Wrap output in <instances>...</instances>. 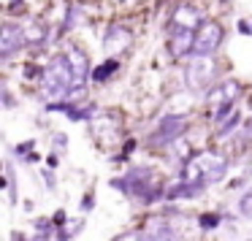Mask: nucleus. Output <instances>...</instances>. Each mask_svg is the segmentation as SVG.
<instances>
[{
  "mask_svg": "<svg viewBox=\"0 0 252 241\" xmlns=\"http://www.w3.org/2000/svg\"><path fill=\"white\" fill-rule=\"evenodd\" d=\"M130 44H133V28L130 25H125V22L117 19V22H111L109 28H106L103 49H106V55H109L111 60H120V57L130 49Z\"/></svg>",
  "mask_w": 252,
  "mask_h": 241,
  "instance_id": "1a4fd4ad",
  "label": "nucleus"
},
{
  "mask_svg": "<svg viewBox=\"0 0 252 241\" xmlns=\"http://www.w3.org/2000/svg\"><path fill=\"white\" fill-rule=\"evenodd\" d=\"M11 241H28V239H25V236L19 233V230H14V233H11Z\"/></svg>",
  "mask_w": 252,
  "mask_h": 241,
  "instance_id": "4be33fe9",
  "label": "nucleus"
},
{
  "mask_svg": "<svg viewBox=\"0 0 252 241\" xmlns=\"http://www.w3.org/2000/svg\"><path fill=\"white\" fill-rule=\"evenodd\" d=\"M63 149H68V138L63 136V133H57V136H55V154L63 152Z\"/></svg>",
  "mask_w": 252,
  "mask_h": 241,
  "instance_id": "aec40b11",
  "label": "nucleus"
},
{
  "mask_svg": "<svg viewBox=\"0 0 252 241\" xmlns=\"http://www.w3.org/2000/svg\"><path fill=\"white\" fill-rule=\"evenodd\" d=\"M225 41V28L217 19H206L195 33V44H192L190 57H217L220 46Z\"/></svg>",
  "mask_w": 252,
  "mask_h": 241,
  "instance_id": "6e6552de",
  "label": "nucleus"
},
{
  "mask_svg": "<svg viewBox=\"0 0 252 241\" xmlns=\"http://www.w3.org/2000/svg\"><path fill=\"white\" fill-rule=\"evenodd\" d=\"M114 241H147V236L141 233V228H138V230H127V233H120Z\"/></svg>",
  "mask_w": 252,
  "mask_h": 241,
  "instance_id": "a211bd4d",
  "label": "nucleus"
},
{
  "mask_svg": "<svg viewBox=\"0 0 252 241\" xmlns=\"http://www.w3.org/2000/svg\"><path fill=\"white\" fill-rule=\"evenodd\" d=\"M117 71H120V60H111V57H109V60L100 62V65L93 71V82L95 84H106L109 79H114Z\"/></svg>",
  "mask_w": 252,
  "mask_h": 241,
  "instance_id": "2eb2a0df",
  "label": "nucleus"
},
{
  "mask_svg": "<svg viewBox=\"0 0 252 241\" xmlns=\"http://www.w3.org/2000/svg\"><path fill=\"white\" fill-rule=\"evenodd\" d=\"M187 130H190L187 114H165V117H160L158 125H155L152 136H149V147L168 149V147H174L176 141H182Z\"/></svg>",
  "mask_w": 252,
  "mask_h": 241,
  "instance_id": "423d86ee",
  "label": "nucleus"
},
{
  "mask_svg": "<svg viewBox=\"0 0 252 241\" xmlns=\"http://www.w3.org/2000/svg\"><path fill=\"white\" fill-rule=\"evenodd\" d=\"M93 209H95V192H87L82 198V211H93Z\"/></svg>",
  "mask_w": 252,
  "mask_h": 241,
  "instance_id": "6ab92c4d",
  "label": "nucleus"
},
{
  "mask_svg": "<svg viewBox=\"0 0 252 241\" xmlns=\"http://www.w3.org/2000/svg\"><path fill=\"white\" fill-rule=\"evenodd\" d=\"M111 187H117L120 192H125L127 198L133 201H141V203H155L160 198H165V187L163 181L158 179L152 168L147 165H138V168H130L122 179H111Z\"/></svg>",
  "mask_w": 252,
  "mask_h": 241,
  "instance_id": "f03ea898",
  "label": "nucleus"
},
{
  "mask_svg": "<svg viewBox=\"0 0 252 241\" xmlns=\"http://www.w3.org/2000/svg\"><path fill=\"white\" fill-rule=\"evenodd\" d=\"M63 55H65L68 65H71L73 76H76V90H82L87 84V79H93V71H90V57L82 46L76 44H63Z\"/></svg>",
  "mask_w": 252,
  "mask_h": 241,
  "instance_id": "9b49d317",
  "label": "nucleus"
},
{
  "mask_svg": "<svg viewBox=\"0 0 252 241\" xmlns=\"http://www.w3.org/2000/svg\"><path fill=\"white\" fill-rule=\"evenodd\" d=\"M220 65L214 57H190L185 65V87L190 92H209L220 82Z\"/></svg>",
  "mask_w": 252,
  "mask_h": 241,
  "instance_id": "39448f33",
  "label": "nucleus"
},
{
  "mask_svg": "<svg viewBox=\"0 0 252 241\" xmlns=\"http://www.w3.org/2000/svg\"><path fill=\"white\" fill-rule=\"evenodd\" d=\"M14 103H17V100L11 98V92H8V87H6V90H3V106H6V109H11Z\"/></svg>",
  "mask_w": 252,
  "mask_h": 241,
  "instance_id": "412c9836",
  "label": "nucleus"
},
{
  "mask_svg": "<svg viewBox=\"0 0 252 241\" xmlns=\"http://www.w3.org/2000/svg\"><path fill=\"white\" fill-rule=\"evenodd\" d=\"M206 14H203V8L198 6V3H192V0H185V3H179V6H174V11H171V19H168V35H176V33H198V28H201L203 22H206Z\"/></svg>",
  "mask_w": 252,
  "mask_h": 241,
  "instance_id": "0eeeda50",
  "label": "nucleus"
},
{
  "mask_svg": "<svg viewBox=\"0 0 252 241\" xmlns=\"http://www.w3.org/2000/svg\"><path fill=\"white\" fill-rule=\"evenodd\" d=\"M22 49H25L22 25L14 22V19H6L3 28H0V57H3V62H8L11 57H17Z\"/></svg>",
  "mask_w": 252,
  "mask_h": 241,
  "instance_id": "9d476101",
  "label": "nucleus"
},
{
  "mask_svg": "<svg viewBox=\"0 0 252 241\" xmlns=\"http://www.w3.org/2000/svg\"><path fill=\"white\" fill-rule=\"evenodd\" d=\"M90 127H93V136L98 138V141L114 144V141H120V136H122V120H120V114H114V111H111V114L93 117Z\"/></svg>",
  "mask_w": 252,
  "mask_h": 241,
  "instance_id": "f8f14e48",
  "label": "nucleus"
},
{
  "mask_svg": "<svg viewBox=\"0 0 252 241\" xmlns=\"http://www.w3.org/2000/svg\"><path fill=\"white\" fill-rule=\"evenodd\" d=\"M198 225H201L203 230H214L220 225V214L217 211H203L198 214Z\"/></svg>",
  "mask_w": 252,
  "mask_h": 241,
  "instance_id": "f3484780",
  "label": "nucleus"
},
{
  "mask_svg": "<svg viewBox=\"0 0 252 241\" xmlns=\"http://www.w3.org/2000/svg\"><path fill=\"white\" fill-rule=\"evenodd\" d=\"M141 233L147 236V241H174V225L163 217H152L144 222Z\"/></svg>",
  "mask_w": 252,
  "mask_h": 241,
  "instance_id": "4468645a",
  "label": "nucleus"
},
{
  "mask_svg": "<svg viewBox=\"0 0 252 241\" xmlns=\"http://www.w3.org/2000/svg\"><path fill=\"white\" fill-rule=\"evenodd\" d=\"M41 92L49 100H65V98H73V95L79 92L76 76H73V71H71V65H68L63 52H57V55L44 65V73H41Z\"/></svg>",
  "mask_w": 252,
  "mask_h": 241,
  "instance_id": "7ed1b4c3",
  "label": "nucleus"
},
{
  "mask_svg": "<svg viewBox=\"0 0 252 241\" xmlns=\"http://www.w3.org/2000/svg\"><path fill=\"white\" fill-rule=\"evenodd\" d=\"M228 168H230V160L222 152H217V149H201V152H192L190 157L182 160L179 181L192 184L203 192V187L222 181L228 176Z\"/></svg>",
  "mask_w": 252,
  "mask_h": 241,
  "instance_id": "f257e3e1",
  "label": "nucleus"
},
{
  "mask_svg": "<svg viewBox=\"0 0 252 241\" xmlns=\"http://www.w3.org/2000/svg\"><path fill=\"white\" fill-rule=\"evenodd\" d=\"M19 25H22L25 46H30V49H41V46H46V41H49V25H46L44 19L28 17V19H19Z\"/></svg>",
  "mask_w": 252,
  "mask_h": 241,
  "instance_id": "ddd939ff",
  "label": "nucleus"
},
{
  "mask_svg": "<svg viewBox=\"0 0 252 241\" xmlns=\"http://www.w3.org/2000/svg\"><path fill=\"white\" fill-rule=\"evenodd\" d=\"M236 209H239V214H241V217L252 219V190L241 192V198H239V203H236Z\"/></svg>",
  "mask_w": 252,
  "mask_h": 241,
  "instance_id": "dca6fc26",
  "label": "nucleus"
},
{
  "mask_svg": "<svg viewBox=\"0 0 252 241\" xmlns=\"http://www.w3.org/2000/svg\"><path fill=\"white\" fill-rule=\"evenodd\" d=\"M241 98V84L239 79H220L206 95V106H209V117H212L214 127H220L230 114L236 111V103Z\"/></svg>",
  "mask_w": 252,
  "mask_h": 241,
  "instance_id": "20e7f679",
  "label": "nucleus"
}]
</instances>
